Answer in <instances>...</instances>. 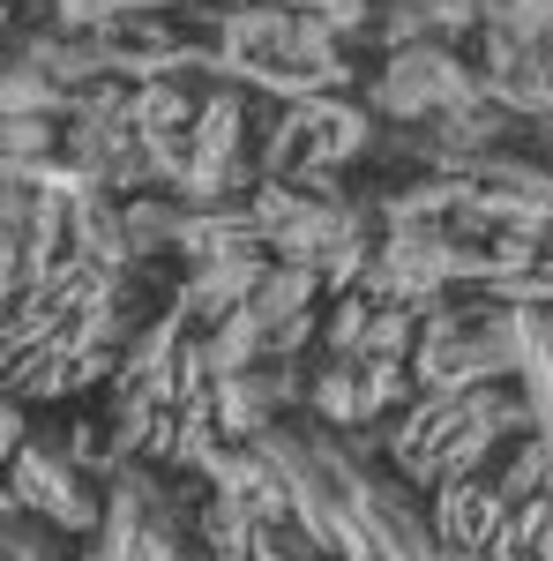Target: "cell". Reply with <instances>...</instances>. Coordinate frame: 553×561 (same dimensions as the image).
Instances as JSON below:
<instances>
[{"label":"cell","instance_id":"8992f818","mask_svg":"<svg viewBox=\"0 0 553 561\" xmlns=\"http://www.w3.org/2000/svg\"><path fill=\"white\" fill-rule=\"evenodd\" d=\"M45 142H53L45 121H0V150H8V158H38Z\"/></svg>","mask_w":553,"mask_h":561},{"label":"cell","instance_id":"6da1fadb","mask_svg":"<svg viewBox=\"0 0 553 561\" xmlns=\"http://www.w3.org/2000/svg\"><path fill=\"white\" fill-rule=\"evenodd\" d=\"M509 517V502L486 486V479H441V502H434V524H441V547L449 554H479L486 547V531Z\"/></svg>","mask_w":553,"mask_h":561},{"label":"cell","instance_id":"52a82bcc","mask_svg":"<svg viewBox=\"0 0 553 561\" xmlns=\"http://www.w3.org/2000/svg\"><path fill=\"white\" fill-rule=\"evenodd\" d=\"M314 404H322L330 420H352V359H344V367H330V375L314 382Z\"/></svg>","mask_w":553,"mask_h":561},{"label":"cell","instance_id":"5b68a950","mask_svg":"<svg viewBox=\"0 0 553 561\" xmlns=\"http://www.w3.org/2000/svg\"><path fill=\"white\" fill-rule=\"evenodd\" d=\"M539 472H546V442H523V457L509 465V479H494L502 502H531L539 494Z\"/></svg>","mask_w":553,"mask_h":561},{"label":"cell","instance_id":"277c9868","mask_svg":"<svg viewBox=\"0 0 553 561\" xmlns=\"http://www.w3.org/2000/svg\"><path fill=\"white\" fill-rule=\"evenodd\" d=\"M367 314H375L367 300H344V307H337V322L322 330V345L337 352V359H359V345H367Z\"/></svg>","mask_w":553,"mask_h":561},{"label":"cell","instance_id":"3957f363","mask_svg":"<svg viewBox=\"0 0 553 561\" xmlns=\"http://www.w3.org/2000/svg\"><path fill=\"white\" fill-rule=\"evenodd\" d=\"M232 150H240V98H210L195 113V165H217L224 173Z\"/></svg>","mask_w":553,"mask_h":561},{"label":"cell","instance_id":"7a4b0ae2","mask_svg":"<svg viewBox=\"0 0 553 561\" xmlns=\"http://www.w3.org/2000/svg\"><path fill=\"white\" fill-rule=\"evenodd\" d=\"M8 465H15V502H38L53 524H68V531H90V517H97V510H90L83 486L60 472V465H53L45 449H15Z\"/></svg>","mask_w":553,"mask_h":561}]
</instances>
